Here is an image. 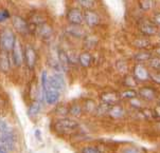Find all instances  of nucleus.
<instances>
[{
  "label": "nucleus",
  "mask_w": 160,
  "mask_h": 153,
  "mask_svg": "<svg viewBox=\"0 0 160 153\" xmlns=\"http://www.w3.org/2000/svg\"><path fill=\"white\" fill-rule=\"evenodd\" d=\"M16 141H17V138H16L14 131L11 130L9 128V126L0 131V144H1L8 151H13V150L15 149Z\"/></svg>",
  "instance_id": "f257e3e1"
},
{
  "label": "nucleus",
  "mask_w": 160,
  "mask_h": 153,
  "mask_svg": "<svg viewBox=\"0 0 160 153\" xmlns=\"http://www.w3.org/2000/svg\"><path fill=\"white\" fill-rule=\"evenodd\" d=\"M16 41L15 34L9 29H5L0 33V45H1V49L10 52L12 51L14 44Z\"/></svg>",
  "instance_id": "f03ea898"
},
{
  "label": "nucleus",
  "mask_w": 160,
  "mask_h": 153,
  "mask_svg": "<svg viewBox=\"0 0 160 153\" xmlns=\"http://www.w3.org/2000/svg\"><path fill=\"white\" fill-rule=\"evenodd\" d=\"M78 127V123L73 119L63 118L59 119L54 125V129L59 133H68L70 131L75 130Z\"/></svg>",
  "instance_id": "7ed1b4c3"
},
{
  "label": "nucleus",
  "mask_w": 160,
  "mask_h": 153,
  "mask_svg": "<svg viewBox=\"0 0 160 153\" xmlns=\"http://www.w3.org/2000/svg\"><path fill=\"white\" fill-rule=\"evenodd\" d=\"M23 54H24V61H26L27 67L30 70H34L37 60V54L35 49L32 48L31 45H27L26 49L23 51Z\"/></svg>",
  "instance_id": "20e7f679"
},
{
  "label": "nucleus",
  "mask_w": 160,
  "mask_h": 153,
  "mask_svg": "<svg viewBox=\"0 0 160 153\" xmlns=\"http://www.w3.org/2000/svg\"><path fill=\"white\" fill-rule=\"evenodd\" d=\"M48 86L53 89L62 92L65 89V80L64 77L59 72H56L55 74L48 76Z\"/></svg>",
  "instance_id": "39448f33"
},
{
  "label": "nucleus",
  "mask_w": 160,
  "mask_h": 153,
  "mask_svg": "<svg viewBox=\"0 0 160 153\" xmlns=\"http://www.w3.org/2000/svg\"><path fill=\"white\" fill-rule=\"evenodd\" d=\"M12 58H13V63L17 67H20L24 61L23 50H22V47H21V44L18 40L15 41L14 47H13V49H12Z\"/></svg>",
  "instance_id": "423d86ee"
},
{
  "label": "nucleus",
  "mask_w": 160,
  "mask_h": 153,
  "mask_svg": "<svg viewBox=\"0 0 160 153\" xmlns=\"http://www.w3.org/2000/svg\"><path fill=\"white\" fill-rule=\"evenodd\" d=\"M13 26L18 33L20 34H28L30 32V26L26 20L20 16H14L12 18Z\"/></svg>",
  "instance_id": "0eeeda50"
},
{
  "label": "nucleus",
  "mask_w": 160,
  "mask_h": 153,
  "mask_svg": "<svg viewBox=\"0 0 160 153\" xmlns=\"http://www.w3.org/2000/svg\"><path fill=\"white\" fill-rule=\"evenodd\" d=\"M67 19L70 25H81L84 20V15L78 9H71L67 13Z\"/></svg>",
  "instance_id": "6e6552de"
},
{
  "label": "nucleus",
  "mask_w": 160,
  "mask_h": 153,
  "mask_svg": "<svg viewBox=\"0 0 160 153\" xmlns=\"http://www.w3.org/2000/svg\"><path fill=\"white\" fill-rule=\"evenodd\" d=\"M11 69V63H10V56L9 52L4 50H1L0 52V71L3 73H8Z\"/></svg>",
  "instance_id": "1a4fd4ad"
},
{
  "label": "nucleus",
  "mask_w": 160,
  "mask_h": 153,
  "mask_svg": "<svg viewBox=\"0 0 160 153\" xmlns=\"http://www.w3.org/2000/svg\"><path fill=\"white\" fill-rule=\"evenodd\" d=\"M84 19H85L86 23L89 26H96L99 25V16L96 12L91 10H87L84 14Z\"/></svg>",
  "instance_id": "9d476101"
},
{
  "label": "nucleus",
  "mask_w": 160,
  "mask_h": 153,
  "mask_svg": "<svg viewBox=\"0 0 160 153\" xmlns=\"http://www.w3.org/2000/svg\"><path fill=\"white\" fill-rule=\"evenodd\" d=\"M101 99L104 104L112 106V104H116L117 101L119 100V95L115 92H106L101 95Z\"/></svg>",
  "instance_id": "9b49d317"
},
{
  "label": "nucleus",
  "mask_w": 160,
  "mask_h": 153,
  "mask_svg": "<svg viewBox=\"0 0 160 153\" xmlns=\"http://www.w3.org/2000/svg\"><path fill=\"white\" fill-rule=\"evenodd\" d=\"M37 33L44 39H48L52 35V28L49 26L47 23H40L37 26Z\"/></svg>",
  "instance_id": "f8f14e48"
},
{
  "label": "nucleus",
  "mask_w": 160,
  "mask_h": 153,
  "mask_svg": "<svg viewBox=\"0 0 160 153\" xmlns=\"http://www.w3.org/2000/svg\"><path fill=\"white\" fill-rule=\"evenodd\" d=\"M135 77L139 80H146L150 77V74H148V71L146 70L142 64H137L135 67V71H134Z\"/></svg>",
  "instance_id": "ddd939ff"
},
{
  "label": "nucleus",
  "mask_w": 160,
  "mask_h": 153,
  "mask_svg": "<svg viewBox=\"0 0 160 153\" xmlns=\"http://www.w3.org/2000/svg\"><path fill=\"white\" fill-rule=\"evenodd\" d=\"M67 33L72 35L73 37H77V38H82L85 36V32L80 25H70L67 28Z\"/></svg>",
  "instance_id": "4468645a"
},
{
  "label": "nucleus",
  "mask_w": 160,
  "mask_h": 153,
  "mask_svg": "<svg viewBox=\"0 0 160 153\" xmlns=\"http://www.w3.org/2000/svg\"><path fill=\"white\" fill-rule=\"evenodd\" d=\"M139 95L142 98L146 99V100H153V99L156 98V91L154 90L153 88L145 87V88H142V89H140Z\"/></svg>",
  "instance_id": "2eb2a0df"
},
{
  "label": "nucleus",
  "mask_w": 160,
  "mask_h": 153,
  "mask_svg": "<svg viewBox=\"0 0 160 153\" xmlns=\"http://www.w3.org/2000/svg\"><path fill=\"white\" fill-rule=\"evenodd\" d=\"M108 114L110 115L113 118H121L124 115V110L121 106L119 104H112L109 107V110H108Z\"/></svg>",
  "instance_id": "dca6fc26"
},
{
  "label": "nucleus",
  "mask_w": 160,
  "mask_h": 153,
  "mask_svg": "<svg viewBox=\"0 0 160 153\" xmlns=\"http://www.w3.org/2000/svg\"><path fill=\"white\" fill-rule=\"evenodd\" d=\"M58 60L59 64H61L62 69H63V71H66V70L68 69V66L70 63L68 55H67V53L65 52V51H63V50H58Z\"/></svg>",
  "instance_id": "f3484780"
},
{
  "label": "nucleus",
  "mask_w": 160,
  "mask_h": 153,
  "mask_svg": "<svg viewBox=\"0 0 160 153\" xmlns=\"http://www.w3.org/2000/svg\"><path fill=\"white\" fill-rule=\"evenodd\" d=\"M140 31L142 32L144 35H148V36H152V35H155L157 33V29L155 26L151 25V23L144 22L140 25Z\"/></svg>",
  "instance_id": "a211bd4d"
},
{
  "label": "nucleus",
  "mask_w": 160,
  "mask_h": 153,
  "mask_svg": "<svg viewBox=\"0 0 160 153\" xmlns=\"http://www.w3.org/2000/svg\"><path fill=\"white\" fill-rule=\"evenodd\" d=\"M78 63L82 67H85V68H87L89 67L92 63V56L90 53L88 52H83L82 54H80L78 56Z\"/></svg>",
  "instance_id": "6ab92c4d"
},
{
  "label": "nucleus",
  "mask_w": 160,
  "mask_h": 153,
  "mask_svg": "<svg viewBox=\"0 0 160 153\" xmlns=\"http://www.w3.org/2000/svg\"><path fill=\"white\" fill-rule=\"evenodd\" d=\"M40 109H42V104H40L39 101H34V103L29 107V110H28L29 116H35V115H37L39 113Z\"/></svg>",
  "instance_id": "aec40b11"
},
{
  "label": "nucleus",
  "mask_w": 160,
  "mask_h": 153,
  "mask_svg": "<svg viewBox=\"0 0 160 153\" xmlns=\"http://www.w3.org/2000/svg\"><path fill=\"white\" fill-rule=\"evenodd\" d=\"M151 58L152 55L148 52H139L135 55V59L138 61H146V60H150Z\"/></svg>",
  "instance_id": "412c9836"
},
{
  "label": "nucleus",
  "mask_w": 160,
  "mask_h": 153,
  "mask_svg": "<svg viewBox=\"0 0 160 153\" xmlns=\"http://www.w3.org/2000/svg\"><path fill=\"white\" fill-rule=\"evenodd\" d=\"M139 5L141 10L148 11L153 7V0H139Z\"/></svg>",
  "instance_id": "4be33fe9"
},
{
  "label": "nucleus",
  "mask_w": 160,
  "mask_h": 153,
  "mask_svg": "<svg viewBox=\"0 0 160 153\" xmlns=\"http://www.w3.org/2000/svg\"><path fill=\"white\" fill-rule=\"evenodd\" d=\"M134 44L136 45L137 48H139V49H143V48H146L148 44H150V42H148V40H146L145 38H137L135 40Z\"/></svg>",
  "instance_id": "5701e85b"
},
{
  "label": "nucleus",
  "mask_w": 160,
  "mask_h": 153,
  "mask_svg": "<svg viewBox=\"0 0 160 153\" xmlns=\"http://www.w3.org/2000/svg\"><path fill=\"white\" fill-rule=\"evenodd\" d=\"M68 112L72 115V116H78V115L82 113V108H81L78 104H73V106L70 107Z\"/></svg>",
  "instance_id": "b1692460"
},
{
  "label": "nucleus",
  "mask_w": 160,
  "mask_h": 153,
  "mask_svg": "<svg viewBox=\"0 0 160 153\" xmlns=\"http://www.w3.org/2000/svg\"><path fill=\"white\" fill-rule=\"evenodd\" d=\"M137 96V93L135 92L134 90H127L124 91L123 93L121 94V97L122 98H127V99H132Z\"/></svg>",
  "instance_id": "393cba45"
},
{
  "label": "nucleus",
  "mask_w": 160,
  "mask_h": 153,
  "mask_svg": "<svg viewBox=\"0 0 160 153\" xmlns=\"http://www.w3.org/2000/svg\"><path fill=\"white\" fill-rule=\"evenodd\" d=\"M150 66L153 69L157 70V71H160V58H158V57L151 58V59H150Z\"/></svg>",
  "instance_id": "a878e982"
},
{
  "label": "nucleus",
  "mask_w": 160,
  "mask_h": 153,
  "mask_svg": "<svg viewBox=\"0 0 160 153\" xmlns=\"http://www.w3.org/2000/svg\"><path fill=\"white\" fill-rule=\"evenodd\" d=\"M109 104H104L103 103L101 106H99L97 108V112L99 114H105V113H108V110H109Z\"/></svg>",
  "instance_id": "bb28decb"
},
{
  "label": "nucleus",
  "mask_w": 160,
  "mask_h": 153,
  "mask_svg": "<svg viewBox=\"0 0 160 153\" xmlns=\"http://www.w3.org/2000/svg\"><path fill=\"white\" fill-rule=\"evenodd\" d=\"M78 1L80 2L84 7H86V9H91V7L94 5L93 0H78Z\"/></svg>",
  "instance_id": "cd10ccee"
},
{
  "label": "nucleus",
  "mask_w": 160,
  "mask_h": 153,
  "mask_svg": "<svg viewBox=\"0 0 160 153\" xmlns=\"http://www.w3.org/2000/svg\"><path fill=\"white\" fill-rule=\"evenodd\" d=\"M82 153H101L100 150L97 148V147H92V146H88L86 148L83 149Z\"/></svg>",
  "instance_id": "c85d7f7f"
},
{
  "label": "nucleus",
  "mask_w": 160,
  "mask_h": 153,
  "mask_svg": "<svg viewBox=\"0 0 160 153\" xmlns=\"http://www.w3.org/2000/svg\"><path fill=\"white\" fill-rule=\"evenodd\" d=\"M10 17V13L7 10H0V22L7 20Z\"/></svg>",
  "instance_id": "c756f323"
},
{
  "label": "nucleus",
  "mask_w": 160,
  "mask_h": 153,
  "mask_svg": "<svg viewBox=\"0 0 160 153\" xmlns=\"http://www.w3.org/2000/svg\"><path fill=\"white\" fill-rule=\"evenodd\" d=\"M125 85L127 86V87H135V86L137 85V82H136V80H135L134 77L127 76L126 79H125Z\"/></svg>",
  "instance_id": "7c9ffc66"
},
{
  "label": "nucleus",
  "mask_w": 160,
  "mask_h": 153,
  "mask_svg": "<svg viewBox=\"0 0 160 153\" xmlns=\"http://www.w3.org/2000/svg\"><path fill=\"white\" fill-rule=\"evenodd\" d=\"M122 153H140V150L136 147H127L122 150Z\"/></svg>",
  "instance_id": "2f4dec72"
},
{
  "label": "nucleus",
  "mask_w": 160,
  "mask_h": 153,
  "mask_svg": "<svg viewBox=\"0 0 160 153\" xmlns=\"http://www.w3.org/2000/svg\"><path fill=\"white\" fill-rule=\"evenodd\" d=\"M93 39H96V37H87V39H86V45H87L88 48H92L97 44V40L92 41Z\"/></svg>",
  "instance_id": "473e14b6"
},
{
  "label": "nucleus",
  "mask_w": 160,
  "mask_h": 153,
  "mask_svg": "<svg viewBox=\"0 0 160 153\" xmlns=\"http://www.w3.org/2000/svg\"><path fill=\"white\" fill-rule=\"evenodd\" d=\"M96 108V106H94V103L92 100H87V103H86V110L89 112L93 111V109Z\"/></svg>",
  "instance_id": "72a5a7b5"
},
{
  "label": "nucleus",
  "mask_w": 160,
  "mask_h": 153,
  "mask_svg": "<svg viewBox=\"0 0 160 153\" xmlns=\"http://www.w3.org/2000/svg\"><path fill=\"white\" fill-rule=\"evenodd\" d=\"M151 78L156 82V84H159L160 85V73L158 74H153L151 75Z\"/></svg>",
  "instance_id": "f704fd0d"
},
{
  "label": "nucleus",
  "mask_w": 160,
  "mask_h": 153,
  "mask_svg": "<svg viewBox=\"0 0 160 153\" xmlns=\"http://www.w3.org/2000/svg\"><path fill=\"white\" fill-rule=\"evenodd\" d=\"M131 104H132V106H134V107H136V108H140V101L139 100H138V99L136 98V97H135V98H132V99H131Z\"/></svg>",
  "instance_id": "c9c22d12"
},
{
  "label": "nucleus",
  "mask_w": 160,
  "mask_h": 153,
  "mask_svg": "<svg viewBox=\"0 0 160 153\" xmlns=\"http://www.w3.org/2000/svg\"><path fill=\"white\" fill-rule=\"evenodd\" d=\"M154 22H155L156 25L160 26V13H158V14H156L154 16Z\"/></svg>",
  "instance_id": "e433bc0d"
},
{
  "label": "nucleus",
  "mask_w": 160,
  "mask_h": 153,
  "mask_svg": "<svg viewBox=\"0 0 160 153\" xmlns=\"http://www.w3.org/2000/svg\"><path fill=\"white\" fill-rule=\"evenodd\" d=\"M154 112H155V115H156V117H160V104L159 106H157L155 110H154Z\"/></svg>",
  "instance_id": "4c0bfd02"
},
{
  "label": "nucleus",
  "mask_w": 160,
  "mask_h": 153,
  "mask_svg": "<svg viewBox=\"0 0 160 153\" xmlns=\"http://www.w3.org/2000/svg\"><path fill=\"white\" fill-rule=\"evenodd\" d=\"M5 127H8V125L5 123V122H3V120L0 118V131H1L2 129H4Z\"/></svg>",
  "instance_id": "58836bf2"
},
{
  "label": "nucleus",
  "mask_w": 160,
  "mask_h": 153,
  "mask_svg": "<svg viewBox=\"0 0 160 153\" xmlns=\"http://www.w3.org/2000/svg\"><path fill=\"white\" fill-rule=\"evenodd\" d=\"M156 52H157V53H158V54L160 55V48H158V49H157V50H156Z\"/></svg>",
  "instance_id": "ea45409f"
}]
</instances>
